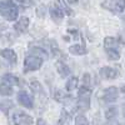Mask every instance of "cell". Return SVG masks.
Segmentation results:
<instances>
[{
  "label": "cell",
  "mask_w": 125,
  "mask_h": 125,
  "mask_svg": "<svg viewBox=\"0 0 125 125\" xmlns=\"http://www.w3.org/2000/svg\"><path fill=\"white\" fill-rule=\"evenodd\" d=\"M56 70H58V73L60 74L61 78H68V76L71 74L70 68L65 64L64 61H58V62H56Z\"/></svg>",
  "instance_id": "cell-12"
},
{
  "label": "cell",
  "mask_w": 125,
  "mask_h": 125,
  "mask_svg": "<svg viewBox=\"0 0 125 125\" xmlns=\"http://www.w3.org/2000/svg\"><path fill=\"white\" fill-rule=\"evenodd\" d=\"M36 14H38V16H40V18H43V16L45 15V6H44V5H40V6H38V10H36Z\"/></svg>",
  "instance_id": "cell-27"
},
{
  "label": "cell",
  "mask_w": 125,
  "mask_h": 125,
  "mask_svg": "<svg viewBox=\"0 0 125 125\" xmlns=\"http://www.w3.org/2000/svg\"><path fill=\"white\" fill-rule=\"evenodd\" d=\"M50 16H51V19H53L55 23H60L61 20H62V16H64V14H62L58 8L53 6V8H50Z\"/></svg>",
  "instance_id": "cell-17"
},
{
  "label": "cell",
  "mask_w": 125,
  "mask_h": 125,
  "mask_svg": "<svg viewBox=\"0 0 125 125\" xmlns=\"http://www.w3.org/2000/svg\"><path fill=\"white\" fill-rule=\"evenodd\" d=\"M105 125H120L118 121H114V120H111V121H109L108 124H105Z\"/></svg>",
  "instance_id": "cell-31"
},
{
  "label": "cell",
  "mask_w": 125,
  "mask_h": 125,
  "mask_svg": "<svg viewBox=\"0 0 125 125\" xmlns=\"http://www.w3.org/2000/svg\"><path fill=\"white\" fill-rule=\"evenodd\" d=\"M124 116H125V108H124Z\"/></svg>",
  "instance_id": "cell-35"
},
{
  "label": "cell",
  "mask_w": 125,
  "mask_h": 125,
  "mask_svg": "<svg viewBox=\"0 0 125 125\" xmlns=\"http://www.w3.org/2000/svg\"><path fill=\"white\" fill-rule=\"evenodd\" d=\"M105 51H106V55H108L109 60L115 61V60L120 59V53H119L118 49H105Z\"/></svg>",
  "instance_id": "cell-22"
},
{
  "label": "cell",
  "mask_w": 125,
  "mask_h": 125,
  "mask_svg": "<svg viewBox=\"0 0 125 125\" xmlns=\"http://www.w3.org/2000/svg\"><path fill=\"white\" fill-rule=\"evenodd\" d=\"M118 113H119V109L116 106H110V108H108L105 110V118L110 121V120H113L114 118L118 115Z\"/></svg>",
  "instance_id": "cell-23"
},
{
  "label": "cell",
  "mask_w": 125,
  "mask_h": 125,
  "mask_svg": "<svg viewBox=\"0 0 125 125\" xmlns=\"http://www.w3.org/2000/svg\"><path fill=\"white\" fill-rule=\"evenodd\" d=\"M90 96H91V88L83 86L79 89V95H78V104L76 109L80 113H85L90 109Z\"/></svg>",
  "instance_id": "cell-2"
},
{
  "label": "cell",
  "mask_w": 125,
  "mask_h": 125,
  "mask_svg": "<svg viewBox=\"0 0 125 125\" xmlns=\"http://www.w3.org/2000/svg\"><path fill=\"white\" fill-rule=\"evenodd\" d=\"M16 1L20 4V5H23V6H31L34 3H33V0H16Z\"/></svg>",
  "instance_id": "cell-28"
},
{
  "label": "cell",
  "mask_w": 125,
  "mask_h": 125,
  "mask_svg": "<svg viewBox=\"0 0 125 125\" xmlns=\"http://www.w3.org/2000/svg\"><path fill=\"white\" fill-rule=\"evenodd\" d=\"M14 29L18 31V33H20V34L26 33L28 29H29V19L25 18V16H21L16 21V24L14 25Z\"/></svg>",
  "instance_id": "cell-10"
},
{
  "label": "cell",
  "mask_w": 125,
  "mask_h": 125,
  "mask_svg": "<svg viewBox=\"0 0 125 125\" xmlns=\"http://www.w3.org/2000/svg\"><path fill=\"white\" fill-rule=\"evenodd\" d=\"M101 8L114 14H121L125 9V0H104L101 3Z\"/></svg>",
  "instance_id": "cell-3"
},
{
  "label": "cell",
  "mask_w": 125,
  "mask_h": 125,
  "mask_svg": "<svg viewBox=\"0 0 125 125\" xmlns=\"http://www.w3.org/2000/svg\"><path fill=\"white\" fill-rule=\"evenodd\" d=\"M78 78L76 76H73L71 79H69L68 80V83H66V85H65V88H66V90L68 91H73L76 86H78Z\"/></svg>",
  "instance_id": "cell-24"
},
{
  "label": "cell",
  "mask_w": 125,
  "mask_h": 125,
  "mask_svg": "<svg viewBox=\"0 0 125 125\" xmlns=\"http://www.w3.org/2000/svg\"><path fill=\"white\" fill-rule=\"evenodd\" d=\"M30 51H31V55L40 58L43 61H44V60H46V59L49 58L48 51H46L45 49H43L41 46H30Z\"/></svg>",
  "instance_id": "cell-11"
},
{
  "label": "cell",
  "mask_w": 125,
  "mask_h": 125,
  "mask_svg": "<svg viewBox=\"0 0 125 125\" xmlns=\"http://www.w3.org/2000/svg\"><path fill=\"white\" fill-rule=\"evenodd\" d=\"M54 99L59 103H66V101H70L73 100L71 95H69V94H65L64 91H61V90H55L54 93Z\"/></svg>",
  "instance_id": "cell-16"
},
{
  "label": "cell",
  "mask_w": 125,
  "mask_h": 125,
  "mask_svg": "<svg viewBox=\"0 0 125 125\" xmlns=\"http://www.w3.org/2000/svg\"><path fill=\"white\" fill-rule=\"evenodd\" d=\"M121 19L124 20V23H125V15H124V16H121Z\"/></svg>",
  "instance_id": "cell-34"
},
{
  "label": "cell",
  "mask_w": 125,
  "mask_h": 125,
  "mask_svg": "<svg viewBox=\"0 0 125 125\" xmlns=\"http://www.w3.org/2000/svg\"><path fill=\"white\" fill-rule=\"evenodd\" d=\"M36 125H48V124H46V121H45V120H43V119H38Z\"/></svg>",
  "instance_id": "cell-30"
},
{
  "label": "cell",
  "mask_w": 125,
  "mask_h": 125,
  "mask_svg": "<svg viewBox=\"0 0 125 125\" xmlns=\"http://www.w3.org/2000/svg\"><path fill=\"white\" fill-rule=\"evenodd\" d=\"M68 3H69V4H76L78 0H68Z\"/></svg>",
  "instance_id": "cell-32"
},
{
  "label": "cell",
  "mask_w": 125,
  "mask_h": 125,
  "mask_svg": "<svg viewBox=\"0 0 125 125\" xmlns=\"http://www.w3.org/2000/svg\"><path fill=\"white\" fill-rule=\"evenodd\" d=\"M13 94V86H10L8 84H5V83L0 81V95L3 96H9Z\"/></svg>",
  "instance_id": "cell-19"
},
{
  "label": "cell",
  "mask_w": 125,
  "mask_h": 125,
  "mask_svg": "<svg viewBox=\"0 0 125 125\" xmlns=\"http://www.w3.org/2000/svg\"><path fill=\"white\" fill-rule=\"evenodd\" d=\"M18 101L20 105H23L26 109H33L34 108V101H33V96L28 94L26 91H19L18 93Z\"/></svg>",
  "instance_id": "cell-7"
},
{
  "label": "cell",
  "mask_w": 125,
  "mask_h": 125,
  "mask_svg": "<svg viewBox=\"0 0 125 125\" xmlns=\"http://www.w3.org/2000/svg\"><path fill=\"white\" fill-rule=\"evenodd\" d=\"M14 108V104L11 100H1L0 101V110H1L4 114H6L8 115V113L10 109H13Z\"/></svg>",
  "instance_id": "cell-21"
},
{
  "label": "cell",
  "mask_w": 125,
  "mask_h": 125,
  "mask_svg": "<svg viewBox=\"0 0 125 125\" xmlns=\"http://www.w3.org/2000/svg\"><path fill=\"white\" fill-rule=\"evenodd\" d=\"M6 29H8L6 24H3V23H0V36H1L3 31H4V30H6Z\"/></svg>",
  "instance_id": "cell-29"
},
{
  "label": "cell",
  "mask_w": 125,
  "mask_h": 125,
  "mask_svg": "<svg viewBox=\"0 0 125 125\" xmlns=\"http://www.w3.org/2000/svg\"><path fill=\"white\" fill-rule=\"evenodd\" d=\"M118 98H119V90L115 86L106 88L103 91V101L104 103H108V104L115 103L118 100Z\"/></svg>",
  "instance_id": "cell-6"
},
{
  "label": "cell",
  "mask_w": 125,
  "mask_h": 125,
  "mask_svg": "<svg viewBox=\"0 0 125 125\" xmlns=\"http://www.w3.org/2000/svg\"><path fill=\"white\" fill-rule=\"evenodd\" d=\"M75 125H89V121L83 114H80L75 118Z\"/></svg>",
  "instance_id": "cell-25"
},
{
  "label": "cell",
  "mask_w": 125,
  "mask_h": 125,
  "mask_svg": "<svg viewBox=\"0 0 125 125\" xmlns=\"http://www.w3.org/2000/svg\"><path fill=\"white\" fill-rule=\"evenodd\" d=\"M0 15L8 21H15L19 16L18 5L13 0H3L0 1Z\"/></svg>",
  "instance_id": "cell-1"
},
{
  "label": "cell",
  "mask_w": 125,
  "mask_h": 125,
  "mask_svg": "<svg viewBox=\"0 0 125 125\" xmlns=\"http://www.w3.org/2000/svg\"><path fill=\"white\" fill-rule=\"evenodd\" d=\"M34 121L33 116L24 111H16L13 114V123L14 125H31Z\"/></svg>",
  "instance_id": "cell-5"
},
{
  "label": "cell",
  "mask_w": 125,
  "mask_h": 125,
  "mask_svg": "<svg viewBox=\"0 0 125 125\" xmlns=\"http://www.w3.org/2000/svg\"><path fill=\"white\" fill-rule=\"evenodd\" d=\"M121 93H124V94H125V85L121 88Z\"/></svg>",
  "instance_id": "cell-33"
},
{
  "label": "cell",
  "mask_w": 125,
  "mask_h": 125,
  "mask_svg": "<svg viewBox=\"0 0 125 125\" xmlns=\"http://www.w3.org/2000/svg\"><path fill=\"white\" fill-rule=\"evenodd\" d=\"M69 53L74 55H85L88 53V50L83 44H74L69 48Z\"/></svg>",
  "instance_id": "cell-13"
},
{
  "label": "cell",
  "mask_w": 125,
  "mask_h": 125,
  "mask_svg": "<svg viewBox=\"0 0 125 125\" xmlns=\"http://www.w3.org/2000/svg\"><path fill=\"white\" fill-rule=\"evenodd\" d=\"M30 89L33 90L35 94H38V95H44L43 86H41V84H40L39 81H36V80L30 81Z\"/></svg>",
  "instance_id": "cell-20"
},
{
  "label": "cell",
  "mask_w": 125,
  "mask_h": 125,
  "mask_svg": "<svg viewBox=\"0 0 125 125\" xmlns=\"http://www.w3.org/2000/svg\"><path fill=\"white\" fill-rule=\"evenodd\" d=\"M0 56L4 58L5 60H8L10 64H15L16 60H18V56L15 54V51L13 49H1L0 50Z\"/></svg>",
  "instance_id": "cell-9"
},
{
  "label": "cell",
  "mask_w": 125,
  "mask_h": 125,
  "mask_svg": "<svg viewBox=\"0 0 125 125\" xmlns=\"http://www.w3.org/2000/svg\"><path fill=\"white\" fill-rule=\"evenodd\" d=\"M90 84H91V78H90V74L85 73V74L83 75V86L90 88Z\"/></svg>",
  "instance_id": "cell-26"
},
{
  "label": "cell",
  "mask_w": 125,
  "mask_h": 125,
  "mask_svg": "<svg viewBox=\"0 0 125 125\" xmlns=\"http://www.w3.org/2000/svg\"><path fill=\"white\" fill-rule=\"evenodd\" d=\"M54 6L58 8L62 14H66V15H73V10L64 3V0H55Z\"/></svg>",
  "instance_id": "cell-14"
},
{
  "label": "cell",
  "mask_w": 125,
  "mask_h": 125,
  "mask_svg": "<svg viewBox=\"0 0 125 125\" xmlns=\"http://www.w3.org/2000/svg\"><path fill=\"white\" fill-rule=\"evenodd\" d=\"M104 48L105 49H118V40L111 36L105 38L104 39Z\"/></svg>",
  "instance_id": "cell-18"
},
{
  "label": "cell",
  "mask_w": 125,
  "mask_h": 125,
  "mask_svg": "<svg viewBox=\"0 0 125 125\" xmlns=\"http://www.w3.org/2000/svg\"><path fill=\"white\" fill-rule=\"evenodd\" d=\"M99 74H100L101 78L106 79V80H114V79L118 78V71L115 69H113V68H109V66L101 68L100 71H99Z\"/></svg>",
  "instance_id": "cell-8"
},
{
  "label": "cell",
  "mask_w": 125,
  "mask_h": 125,
  "mask_svg": "<svg viewBox=\"0 0 125 125\" xmlns=\"http://www.w3.org/2000/svg\"><path fill=\"white\" fill-rule=\"evenodd\" d=\"M1 81L5 83V84L13 86V85H20V80L18 76L13 75V74H5L3 78H1Z\"/></svg>",
  "instance_id": "cell-15"
},
{
  "label": "cell",
  "mask_w": 125,
  "mask_h": 125,
  "mask_svg": "<svg viewBox=\"0 0 125 125\" xmlns=\"http://www.w3.org/2000/svg\"><path fill=\"white\" fill-rule=\"evenodd\" d=\"M43 60L38 56L34 55H28L24 60V73H30V71H35L39 70L43 65Z\"/></svg>",
  "instance_id": "cell-4"
}]
</instances>
